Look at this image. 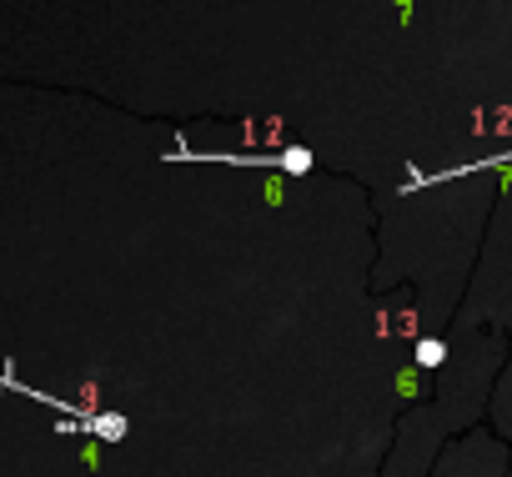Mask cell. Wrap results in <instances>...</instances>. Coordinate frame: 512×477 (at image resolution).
Wrapping results in <instances>:
<instances>
[{
	"label": "cell",
	"instance_id": "6da1fadb",
	"mask_svg": "<svg viewBox=\"0 0 512 477\" xmlns=\"http://www.w3.org/2000/svg\"><path fill=\"white\" fill-rule=\"evenodd\" d=\"M206 161H231V166H277V171H292V176H307L312 171V151L292 146V151H256V156H206Z\"/></svg>",
	"mask_w": 512,
	"mask_h": 477
},
{
	"label": "cell",
	"instance_id": "7a4b0ae2",
	"mask_svg": "<svg viewBox=\"0 0 512 477\" xmlns=\"http://www.w3.org/2000/svg\"><path fill=\"white\" fill-rule=\"evenodd\" d=\"M417 362H422V367H437V362H442V342H422V347H417Z\"/></svg>",
	"mask_w": 512,
	"mask_h": 477
},
{
	"label": "cell",
	"instance_id": "3957f363",
	"mask_svg": "<svg viewBox=\"0 0 512 477\" xmlns=\"http://www.w3.org/2000/svg\"><path fill=\"white\" fill-rule=\"evenodd\" d=\"M0 392H6V367H0Z\"/></svg>",
	"mask_w": 512,
	"mask_h": 477
}]
</instances>
